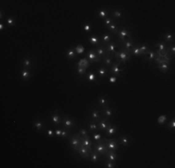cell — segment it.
<instances>
[{
	"label": "cell",
	"mask_w": 175,
	"mask_h": 168,
	"mask_svg": "<svg viewBox=\"0 0 175 168\" xmlns=\"http://www.w3.org/2000/svg\"><path fill=\"white\" fill-rule=\"evenodd\" d=\"M114 58L117 62H121L122 64H125L127 62H129L131 58V54L129 51L124 49L119 45V49L117 51V52L114 55Z\"/></svg>",
	"instance_id": "obj_1"
},
{
	"label": "cell",
	"mask_w": 175,
	"mask_h": 168,
	"mask_svg": "<svg viewBox=\"0 0 175 168\" xmlns=\"http://www.w3.org/2000/svg\"><path fill=\"white\" fill-rule=\"evenodd\" d=\"M61 126L64 129H69V130L73 131L74 129L78 128V121L75 118L66 114V115L62 116V118Z\"/></svg>",
	"instance_id": "obj_2"
},
{
	"label": "cell",
	"mask_w": 175,
	"mask_h": 168,
	"mask_svg": "<svg viewBox=\"0 0 175 168\" xmlns=\"http://www.w3.org/2000/svg\"><path fill=\"white\" fill-rule=\"evenodd\" d=\"M117 43H118V44L122 43V42L125 41L126 39H132L131 34H130V30H129V26L120 27L119 30L117 31Z\"/></svg>",
	"instance_id": "obj_3"
},
{
	"label": "cell",
	"mask_w": 175,
	"mask_h": 168,
	"mask_svg": "<svg viewBox=\"0 0 175 168\" xmlns=\"http://www.w3.org/2000/svg\"><path fill=\"white\" fill-rule=\"evenodd\" d=\"M67 140L69 143V147L71 148L72 151L77 152L79 146L81 145V137L78 133H72L71 137H70Z\"/></svg>",
	"instance_id": "obj_4"
},
{
	"label": "cell",
	"mask_w": 175,
	"mask_h": 168,
	"mask_svg": "<svg viewBox=\"0 0 175 168\" xmlns=\"http://www.w3.org/2000/svg\"><path fill=\"white\" fill-rule=\"evenodd\" d=\"M121 62H115L112 66L110 67L109 69V74L110 75H114L117 78H120L121 77V73L125 71V66L121 67Z\"/></svg>",
	"instance_id": "obj_5"
},
{
	"label": "cell",
	"mask_w": 175,
	"mask_h": 168,
	"mask_svg": "<svg viewBox=\"0 0 175 168\" xmlns=\"http://www.w3.org/2000/svg\"><path fill=\"white\" fill-rule=\"evenodd\" d=\"M93 150L95 151H97L98 153H100L101 156L105 157V155L108 152V149H107V146L105 144V140H104V138H102L101 141L95 143V147L93 148Z\"/></svg>",
	"instance_id": "obj_6"
},
{
	"label": "cell",
	"mask_w": 175,
	"mask_h": 168,
	"mask_svg": "<svg viewBox=\"0 0 175 168\" xmlns=\"http://www.w3.org/2000/svg\"><path fill=\"white\" fill-rule=\"evenodd\" d=\"M86 58L88 59V61L90 63V64H99L101 63V58L99 57L97 55V53L95 52V50L94 49H90L89 50V51L87 52L86 54Z\"/></svg>",
	"instance_id": "obj_7"
},
{
	"label": "cell",
	"mask_w": 175,
	"mask_h": 168,
	"mask_svg": "<svg viewBox=\"0 0 175 168\" xmlns=\"http://www.w3.org/2000/svg\"><path fill=\"white\" fill-rule=\"evenodd\" d=\"M108 106H110V101H109V98H108L107 94L100 95L97 98V107L100 109H102L106 108Z\"/></svg>",
	"instance_id": "obj_8"
},
{
	"label": "cell",
	"mask_w": 175,
	"mask_h": 168,
	"mask_svg": "<svg viewBox=\"0 0 175 168\" xmlns=\"http://www.w3.org/2000/svg\"><path fill=\"white\" fill-rule=\"evenodd\" d=\"M104 140H105V144L107 146V149L108 150H115V151H117V150L119 149V142H118V139H116V138H107V137H103Z\"/></svg>",
	"instance_id": "obj_9"
},
{
	"label": "cell",
	"mask_w": 175,
	"mask_h": 168,
	"mask_svg": "<svg viewBox=\"0 0 175 168\" xmlns=\"http://www.w3.org/2000/svg\"><path fill=\"white\" fill-rule=\"evenodd\" d=\"M89 121L98 122V121L101 119V109H100L98 107L92 108V109H90V111H89Z\"/></svg>",
	"instance_id": "obj_10"
},
{
	"label": "cell",
	"mask_w": 175,
	"mask_h": 168,
	"mask_svg": "<svg viewBox=\"0 0 175 168\" xmlns=\"http://www.w3.org/2000/svg\"><path fill=\"white\" fill-rule=\"evenodd\" d=\"M102 46L104 47V49H105L106 52L111 56H114L117 51V48H119V44L117 43V41H114V40L106 45H102Z\"/></svg>",
	"instance_id": "obj_11"
},
{
	"label": "cell",
	"mask_w": 175,
	"mask_h": 168,
	"mask_svg": "<svg viewBox=\"0 0 175 168\" xmlns=\"http://www.w3.org/2000/svg\"><path fill=\"white\" fill-rule=\"evenodd\" d=\"M117 132H118V126L116 125V124H114V123L111 121L110 124L108 125L107 129L104 131L103 133H104V134H105L107 137H115V136H116V134L117 133Z\"/></svg>",
	"instance_id": "obj_12"
},
{
	"label": "cell",
	"mask_w": 175,
	"mask_h": 168,
	"mask_svg": "<svg viewBox=\"0 0 175 168\" xmlns=\"http://www.w3.org/2000/svg\"><path fill=\"white\" fill-rule=\"evenodd\" d=\"M101 117L106 118V119H108V120H110V121H111V119L114 118L115 115H116V112H115V110H114V108H113V107H110V106H108V107H106V108H104V109H101Z\"/></svg>",
	"instance_id": "obj_13"
},
{
	"label": "cell",
	"mask_w": 175,
	"mask_h": 168,
	"mask_svg": "<svg viewBox=\"0 0 175 168\" xmlns=\"http://www.w3.org/2000/svg\"><path fill=\"white\" fill-rule=\"evenodd\" d=\"M62 115L60 114V111L58 109H56L53 113L50 114V121L52 122L53 125L55 126H59L62 124Z\"/></svg>",
	"instance_id": "obj_14"
},
{
	"label": "cell",
	"mask_w": 175,
	"mask_h": 168,
	"mask_svg": "<svg viewBox=\"0 0 175 168\" xmlns=\"http://www.w3.org/2000/svg\"><path fill=\"white\" fill-rule=\"evenodd\" d=\"M47 124H46V121L42 119H36L33 121V127L36 129L38 132H42L45 128H46Z\"/></svg>",
	"instance_id": "obj_15"
},
{
	"label": "cell",
	"mask_w": 175,
	"mask_h": 168,
	"mask_svg": "<svg viewBox=\"0 0 175 168\" xmlns=\"http://www.w3.org/2000/svg\"><path fill=\"white\" fill-rule=\"evenodd\" d=\"M96 74H97V76H98L99 79H105V78H107L110 75L109 74V69L106 68V67L104 66V65H102V64L100 65L98 68H97Z\"/></svg>",
	"instance_id": "obj_16"
},
{
	"label": "cell",
	"mask_w": 175,
	"mask_h": 168,
	"mask_svg": "<svg viewBox=\"0 0 175 168\" xmlns=\"http://www.w3.org/2000/svg\"><path fill=\"white\" fill-rule=\"evenodd\" d=\"M156 56H157V53H156L155 50H153V49H152V47H150V48L147 50V51H146V52H145V53L142 56V57H144L145 61L149 62V64H152V63H153L154 59L156 58Z\"/></svg>",
	"instance_id": "obj_17"
},
{
	"label": "cell",
	"mask_w": 175,
	"mask_h": 168,
	"mask_svg": "<svg viewBox=\"0 0 175 168\" xmlns=\"http://www.w3.org/2000/svg\"><path fill=\"white\" fill-rule=\"evenodd\" d=\"M85 80L88 82H90V83H96L97 85L100 84L99 78H98L97 74L94 71H89V72H87L86 75H85Z\"/></svg>",
	"instance_id": "obj_18"
},
{
	"label": "cell",
	"mask_w": 175,
	"mask_h": 168,
	"mask_svg": "<svg viewBox=\"0 0 175 168\" xmlns=\"http://www.w3.org/2000/svg\"><path fill=\"white\" fill-rule=\"evenodd\" d=\"M110 122H111L110 120H108V119H106V118L101 117V119L97 122L99 131H101V132H104V131H105V130L107 129V127H108V125L110 124Z\"/></svg>",
	"instance_id": "obj_19"
},
{
	"label": "cell",
	"mask_w": 175,
	"mask_h": 168,
	"mask_svg": "<svg viewBox=\"0 0 175 168\" xmlns=\"http://www.w3.org/2000/svg\"><path fill=\"white\" fill-rule=\"evenodd\" d=\"M100 39H101V45H106V44L110 43L111 41H113V35L109 32L103 33V34H101V35Z\"/></svg>",
	"instance_id": "obj_20"
},
{
	"label": "cell",
	"mask_w": 175,
	"mask_h": 168,
	"mask_svg": "<svg viewBox=\"0 0 175 168\" xmlns=\"http://www.w3.org/2000/svg\"><path fill=\"white\" fill-rule=\"evenodd\" d=\"M91 151H92V150H89L88 148H86L85 146L80 145L77 152H78V154H79L82 158H84V159H89Z\"/></svg>",
	"instance_id": "obj_21"
},
{
	"label": "cell",
	"mask_w": 175,
	"mask_h": 168,
	"mask_svg": "<svg viewBox=\"0 0 175 168\" xmlns=\"http://www.w3.org/2000/svg\"><path fill=\"white\" fill-rule=\"evenodd\" d=\"M81 145L85 146L86 148H88L89 150H93V142L90 138L89 136H87V137H81Z\"/></svg>",
	"instance_id": "obj_22"
},
{
	"label": "cell",
	"mask_w": 175,
	"mask_h": 168,
	"mask_svg": "<svg viewBox=\"0 0 175 168\" xmlns=\"http://www.w3.org/2000/svg\"><path fill=\"white\" fill-rule=\"evenodd\" d=\"M118 142L119 145L122 147H128L130 143V137L129 134L124 133V134H120L119 137H118Z\"/></svg>",
	"instance_id": "obj_23"
},
{
	"label": "cell",
	"mask_w": 175,
	"mask_h": 168,
	"mask_svg": "<svg viewBox=\"0 0 175 168\" xmlns=\"http://www.w3.org/2000/svg\"><path fill=\"white\" fill-rule=\"evenodd\" d=\"M174 34L170 31H166L163 35V41L167 44L170 45L171 43H174Z\"/></svg>",
	"instance_id": "obj_24"
},
{
	"label": "cell",
	"mask_w": 175,
	"mask_h": 168,
	"mask_svg": "<svg viewBox=\"0 0 175 168\" xmlns=\"http://www.w3.org/2000/svg\"><path fill=\"white\" fill-rule=\"evenodd\" d=\"M135 44H136V42H135L132 39H126L125 41H123V42H122V43H120L119 45L130 52L131 49L135 46Z\"/></svg>",
	"instance_id": "obj_25"
},
{
	"label": "cell",
	"mask_w": 175,
	"mask_h": 168,
	"mask_svg": "<svg viewBox=\"0 0 175 168\" xmlns=\"http://www.w3.org/2000/svg\"><path fill=\"white\" fill-rule=\"evenodd\" d=\"M20 75H21V78L22 80L26 81V80H29L32 77V72H31V69H28V68H22L21 69L20 71Z\"/></svg>",
	"instance_id": "obj_26"
},
{
	"label": "cell",
	"mask_w": 175,
	"mask_h": 168,
	"mask_svg": "<svg viewBox=\"0 0 175 168\" xmlns=\"http://www.w3.org/2000/svg\"><path fill=\"white\" fill-rule=\"evenodd\" d=\"M113 58H114V56H111V55H107V56H105L104 58H102V60H101V64L105 66L106 68L110 69V67H111L112 64H114V62H113Z\"/></svg>",
	"instance_id": "obj_27"
},
{
	"label": "cell",
	"mask_w": 175,
	"mask_h": 168,
	"mask_svg": "<svg viewBox=\"0 0 175 168\" xmlns=\"http://www.w3.org/2000/svg\"><path fill=\"white\" fill-rule=\"evenodd\" d=\"M101 155L100 154V153H98L97 151H95L94 150H92V151L90 152V155H89V161L91 162H93V163H98V162H101Z\"/></svg>",
	"instance_id": "obj_28"
},
{
	"label": "cell",
	"mask_w": 175,
	"mask_h": 168,
	"mask_svg": "<svg viewBox=\"0 0 175 168\" xmlns=\"http://www.w3.org/2000/svg\"><path fill=\"white\" fill-rule=\"evenodd\" d=\"M88 41H89L92 46H94L95 48L98 47L99 45H101V39H100V37L97 36V35H92V36L88 37Z\"/></svg>",
	"instance_id": "obj_29"
},
{
	"label": "cell",
	"mask_w": 175,
	"mask_h": 168,
	"mask_svg": "<svg viewBox=\"0 0 175 168\" xmlns=\"http://www.w3.org/2000/svg\"><path fill=\"white\" fill-rule=\"evenodd\" d=\"M95 52L97 53V55L99 56V57H101V59L102 58H104L105 56H107V55H109L107 52H106V51H105V49H104V47L101 44V45H99L98 47H96L95 49Z\"/></svg>",
	"instance_id": "obj_30"
},
{
	"label": "cell",
	"mask_w": 175,
	"mask_h": 168,
	"mask_svg": "<svg viewBox=\"0 0 175 168\" xmlns=\"http://www.w3.org/2000/svg\"><path fill=\"white\" fill-rule=\"evenodd\" d=\"M109 16H110V11L107 9H105V8L100 9L98 10V18L101 19L102 21L104 19H106L107 17H109Z\"/></svg>",
	"instance_id": "obj_31"
},
{
	"label": "cell",
	"mask_w": 175,
	"mask_h": 168,
	"mask_svg": "<svg viewBox=\"0 0 175 168\" xmlns=\"http://www.w3.org/2000/svg\"><path fill=\"white\" fill-rule=\"evenodd\" d=\"M121 26H120V23H119V22L118 23H113V24H111L110 26H108L106 29L108 30V32L109 33H111L112 35H115V36H117V31L119 30V28H120Z\"/></svg>",
	"instance_id": "obj_32"
},
{
	"label": "cell",
	"mask_w": 175,
	"mask_h": 168,
	"mask_svg": "<svg viewBox=\"0 0 175 168\" xmlns=\"http://www.w3.org/2000/svg\"><path fill=\"white\" fill-rule=\"evenodd\" d=\"M105 157H106V159H108L110 161H113L115 162H117L119 160V156L117 155V151H115V150H108V152L105 155Z\"/></svg>",
	"instance_id": "obj_33"
},
{
	"label": "cell",
	"mask_w": 175,
	"mask_h": 168,
	"mask_svg": "<svg viewBox=\"0 0 175 168\" xmlns=\"http://www.w3.org/2000/svg\"><path fill=\"white\" fill-rule=\"evenodd\" d=\"M110 13H111V17H113L117 21L123 18V11L120 9H115V10H111Z\"/></svg>",
	"instance_id": "obj_34"
},
{
	"label": "cell",
	"mask_w": 175,
	"mask_h": 168,
	"mask_svg": "<svg viewBox=\"0 0 175 168\" xmlns=\"http://www.w3.org/2000/svg\"><path fill=\"white\" fill-rule=\"evenodd\" d=\"M77 52L75 48H69L66 51H65V56L68 60H73L77 58Z\"/></svg>",
	"instance_id": "obj_35"
},
{
	"label": "cell",
	"mask_w": 175,
	"mask_h": 168,
	"mask_svg": "<svg viewBox=\"0 0 175 168\" xmlns=\"http://www.w3.org/2000/svg\"><path fill=\"white\" fill-rule=\"evenodd\" d=\"M116 23H118V21H117V20L114 19L113 17L109 16V17H107L106 19H104V20L102 21V26H103L104 28H107L108 26H110L111 24Z\"/></svg>",
	"instance_id": "obj_36"
},
{
	"label": "cell",
	"mask_w": 175,
	"mask_h": 168,
	"mask_svg": "<svg viewBox=\"0 0 175 168\" xmlns=\"http://www.w3.org/2000/svg\"><path fill=\"white\" fill-rule=\"evenodd\" d=\"M87 123H88V129H89V133H94V132H97V131H99L97 122H95V121H89V120Z\"/></svg>",
	"instance_id": "obj_37"
},
{
	"label": "cell",
	"mask_w": 175,
	"mask_h": 168,
	"mask_svg": "<svg viewBox=\"0 0 175 168\" xmlns=\"http://www.w3.org/2000/svg\"><path fill=\"white\" fill-rule=\"evenodd\" d=\"M34 65V61L33 59H31L30 57H25L23 60H22V66L24 68H28V69H31Z\"/></svg>",
	"instance_id": "obj_38"
},
{
	"label": "cell",
	"mask_w": 175,
	"mask_h": 168,
	"mask_svg": "<svg viewBox=\"0 0 175 168\" xmlns=\"http://www.w3.org/2000/svg\"><path fill=\"white\" fill-rule=\"evenodd\" d=\"M6 26H8V27L16 26V17H14L12 15L8 16L6 19Z\"/></svg>",
	"instance_id": "obj_39"
},
{
	"label": "cell",
	"mask_w": 175,
	"mask_h": 168,
	"mask_svg": "<svg viewBox=\"0 0 175 168\" xmlns=\"http://www.w3.org/2000/svg\"><path fill=\"white\" fill-rule=\"evenodd\" d=\"M72 132H73V131L69 130V129H64V128H62V134H61V138H62V139H68L70 137H71Z\"/></svg>",
	"instance_id": "obj_40"
},
{
	"label": "cell",
	"mask_w": 175,
	"mask_h": 168,
	"mask_svg": "<svg viewBox=\"0 0 175 168\" xmlns=\"http://www.w3.org/2000/svg\"><path fill=\"white\" fill-rule=\"evenodd\" d=\"M157 67L162 73H167L169 70V64H161L157 65Z\"/></svg>",
	"instance_id": "obj_41"
},
{
	"label": "cell",
	"mask_w": 175,
	"mask_h": 168,
	"mask_svg": "<svg viewBox=\"0 0 175 168\" xmlns=\"http://www.w3.org/2000/svg\"><path fill=\"white\" fill-rule=\"evenodd\" d=\"M130 54L131 56H141V52H140V50H139V43H136L135 46L131 49L130 51Z\"/></svg>",
	"instance_id": "obj_42"
},
{
	"label": "cell",
	"mask_w": 175,
	"mask_h": 168,
	"mask_svg": "<svg viewBox=\"0 0 175 168\" xmlns=\"http://www.w3.org/2000/svg\"><path fill=\"white\" fill-rule=\"evenodd\" d=\"M149 48H150V46L148 44H145V43L139 44V50H140V52H141V56H143Z\"/></svg>",
	"instance_id": "obj_43"
},
{
	"label": "cell",
	"mask_w": 175,
	"mask_h": 168,
	"mask_svg": "<svg viewBox=\"0 0 175 168\" xmlns=\"http://www.w3.org/2000/svg\"><path fill=\"white\" fill-rule=\"evenodd\" d=\"M91 134H92V138H93V140H94V142H95V143H97V142L101 141V140L103 138V137H102V134H101V133H99L98 131H97V132L92 133Z\"/></svg>",
	"instance_id": "obj_44"
},
{
	"label": "cell",
	"mask_w": 175,
	"mask_h": 168,
	"mask_svg": "<svg viewBox=\"0 0 175 168\" xmlns=\"http://www.w3.org/2000/svg\"><path fill=\"white\" fill-rule=\"evenodd\" d=\"M76 71H77V74L78 75V77H80V78L85 76L86 73H87L86 68H85V67H83V66H77Z\"/></svg>",
	"instance_id": "obj_45"
},
{
	"label": "cell",
	"mask_w": 175,
	"mask_h": 168,
	"mask_svg": "<svg viewBox=\"0 0 175 168\" xmlns=\"http://www.w3.org/2000/svg\"><path fill=\"white\" fill-rule=\"evenodd\" d=\"M168 54L169 57H174V55H175V44L174 43H171L170 45H169Z\"/></svg>",
	"instance_id": "obj_46"
},
{
	"label": "cell",
	"mask_w": 175,
	"mask_h": 168,
	"mask_svg": "<svg viewBox=\"0 0 175 168\" xmlns=\"http://www.w3.org/2000/svg\"><path fill=\"white\" fill-rule=\"evenodd\" d=\"M166 124H167L169 130H174L175 129V118L172 117L169 121H167Z\"/></svg>",
	"instance_id": "obj_47"
},
{
	"label": "cell",
	"mask_w": 175,
	"mask_h": 168,
	"mask_svg": "<svg viewBox=\"0 0 175 168\" xmlns=\"http://www.w3.org/2000/svg\"><path fill=\"white\" fill-rule=\"evenodd\" d=\"M104 167H106V168H115V167H117V162L106 159L105 162H104Z\"/></svg>",
	"instance_id": "obj_48"
},
{
	"label": "cell",
	"mask_w": 175,
	"mask_h": 168,
	"mask_svg": "<svg viewBox=\"0 0 175 168\" xmlns=\"http://www.w3.org/2000/svg\"><path fill=\"white\" fill-rule=\"evenodd\" d=\"M83 29H84V31L86 32V33H90L91 32V30H92V25H91V23H89V22H86L85 23H84V25H83Z\"/></svg>",
	"instance_id": "obj_49"
},
{
	"label": "cell",
	"mask_w": 175,
	"mask_h": 168,
	"mask_svg": "<svg viewBox=\"0 0 175 168\" xmlns=\"http://www.w3.org/2000/svg\"><path fill=\"white\" fill-rule=\"evenodd\" d=\"M167 121H168V117H167L166 115H161V116L158 118V120H157V123H158L159 125H163V124H166Z\"/></svg>",
	"instance_id": "obj_50"
},
{
	"label": "cell",
	"mask_w": 175,
	"mask_h": 168,
	"mask_svg": "<svg viewBox=\"0 0 175 168\" xmlns=\"http://www.w3.org/2000/svg\"><path fill=\"white\" fill-rule=\"evenodd\" d=\"M80 137H87V136H89V131L86 129V128H84V127H81L80 129H79V131H78V133Z\"/></svg>",
	"instance_id": "obj_51"
},
{
	"label": "cell",
	"mask_w": 175,
	"mask_h": 168,
	"mask_svg": "<svg viewBox=\"0 0 175 168\" xmlns=\"http://www.w3.org/2000/svg\"><path fill=\"white\" fill-rule=\"evenodd\" d=\"M117 80V77L114 76V75H109L108 76V82L110 84H115Z\"/></svg>",
	"instance_id": "obj_52"
},
{
	"label": "cell",
	"mask_w": 175,
	"mask_h": 168,
	"mask_svg": "<svg viewBox=\"0 0 175 168\" xmlns=\"http://www.w3.org/2000/svg\"><path fill=\"white\" fill-rule=\"evenodd\" d=\"M47 134H48L49 137L52 138V137H55V132H54V130H52V129H47Z\"/></svg>",
	"instance_id": "obj_53"
},
{
	"label": "cell",
	"mask_w": 175,
	"mask_h": 168,
	"mask_svg": "<svg viewBox=\"0 0 175 168\" xmlns=\"http://www.w3.org/2000/svg\"><path fill=\"white\" fill-rule=\"evenodd\" d=\"M62 131V126H61V127H58L56 130H54V132H55V137H61Z\"/></svg>",
	"instance_id": "obj_54"
},
{
	"label": "cell",
	"mask_w": 175,
	"mask_h": 168,
	"mask_svg": "<svg viewBox=\"0 0 175 168\" xmlns=\"http://www.w3.org/2000/svg\"><path fill=\"white\" fill-rule=\"evenodd\" d=\"M75 50H76L77 54H80L81 52H83L84 48H83V46H82V45H78L77 47H75Z\"/></svg>",
	"instance_id": "obj_55"
},
{
	"label": "cell",
	"mask_w": 175,
	"mask_h": 168,
	"mask_svg": "<svg viewBox=\"0 0 175 168\" xmlns=\"http://www.w3.org/2000/svg\"><path fill=\"white\" fill-rule=\"evenodd\" d=\"M4 17H6V16H5V14H4V10H0V20H1V22L3 21Z\"/></svg>",
	"instance_id": "obj_56"
},
{
	"label": "cell",
	"mask_w": 175,
	"mask_h": 168,
	"mask_svg": "<svg viewBox=\"0 0 175 168\" xmlns=\"http://www.w3.org/2000/svg\"><path fill=\"white\" fill-rule=\"evenodd\" d=\"M5 26H6V24H4L2 22L0 23V31L1 32H3V30H4V28H5Z\"/></svg>",
	"instance_id": "obj_57"
}]
</instances>
